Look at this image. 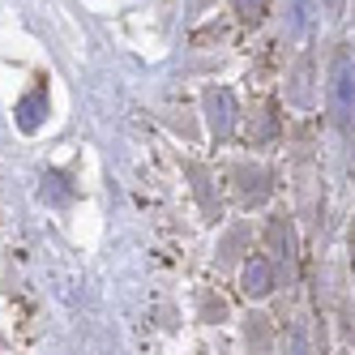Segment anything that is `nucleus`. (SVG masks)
I'll list each match as a JSON object with an SVG mask.
<instances>
[{"label": "nucleus", "instance_id": "7ed1b4c3", "mask_svg": "<svg viewBox=\"0 0 355 355\" xmlns=\"http://www.w3.org/2000/svg\"><path fill=\"white\" fill-rule=\"evenodd\" d=\"M274 287H278V270H274L270 257H248V261L240 266V291H244L248 300H266Z\"/></svg>", "mask_w": 355, "mask_h": 355}, {"label": "nucleus", "instance_id": "f257e3e1", "mask_svg": "<svg viewBox=\"0 0 355 355\" xmlns=\"http://www.w3.org/2000/svg\"><path fill=\"white\" fill-rule=\"evenodd\" d=\"M325 98H329V116L343 137H355V52L351 43H338L329 52L325 69Z\"/></svg>", "mask_w": 355, "mask_h": 355}, {"label": "nucleus", "instance_id": "20e7f679", "mask_svg": "<svg viewBox=\"0 0 355 355\" xmlns=\"http://www.w3.org/2000/svg\"><path fill=\"white\" fill-rule=\"evenodd\" d=\"M266 244H270V252H274V266L291 274V270H295V232H291L287 218H270Z\"/></svg>", "mask_w": 355, "mask_h": 355}, {"label": "nucleus", "instance_id": "f03ea898", "mask_svg": "<svg viewBox=\"0 0 355 355\" xmlns=\"http://www.w3.org/2000/svg\"><path fill=\"white\" fill-rule=\"evenodd\" d=\"M201 107H206V124H210L214 141H227L236 133V94L227 86H210L201 94Z\"/></svg>", "mask_w": 355, "mask_h": 355}, {"label": "nucleus", "instance_id": "423d86ee", "mask_svg": "<svg viewBox=\"0 0 355 355\" xmlns=\"http://www.w3.org/2000/svg\"><path fill=\"white\" fill-rule=\"evenodd\" d=\"M313 26V0H291L287 9V39H304Z\"/></svg>", "mask_w": 355, "mask_h": 355}, {"label": "nucleus", "instance_id": "39448f33", "mask_svg": "<svg viewBox=\"0 0 355 355\" xmlns=\"http://www.w3.org/2000/svg\"><path fill=\"white\" fill-rule=\"evenodd\" d=\"M43 116H47V94H43V86H39V90H31V94L17 103V124H21L26 133H35Z\"/></svg>", "mask_w": 355, "mask_h": 355}, {"label": "nucleus", "instance_id": "0eeeda50", "mask_svg": "<svg viewBox=\"0 0 355 355\" xmlns=\"http://www.w3.org/2000/svg\"><path fill=\"white\" fill-rule=\"evenodd\" d=\"M232 9H236L240 17H248V21H257V17L266 13V0H232Z\"/></svg>", "mask_w": 355, "mask_h": 355}]
</instances>
